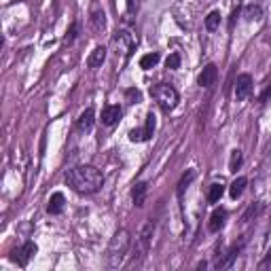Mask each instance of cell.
Returning <instances> with one entry per match:
<instances>
[{
    "label": "cell",
    "mask_w": 271,
    "mask_h": 271,
    "mask_svg": "<svg viewBox=\"0 0 271 271\" xmlns=\"http://www.w3.org/2000/svg\"><path fill=\"white\" fill-rule=\"evenodd\" d=\"M66 185L81 195H93L98 193L104 185V176L98 167L93 165H76L66 172Z\"/></svg>",
    "instance_id": "obj_1"
},
{
    "label": "cell",
    "mask_w": 271,
    "mask_h": 271,
    "mask_svg": "<svg viewBox=\"0 0 271 271\" xmlns=\"http://www.w3.org/2000/svg\"><path fill=\"white\" fill-rule=\"evenodd\" d=\"M130 246H132V237H130V231L127 229H119L117 233L113 235V240L108 244V250H106V267L110 269H117L123 265V261L130 252Z\"/></svg>",
    "instance_id": "obj_2"
},
{
    "label": "cell",
    "mask_w": 271,
    "mask_h": 271,
    "mask_svg": "<svg viewBox=\"0 0 271 271\" xmlns=\"http://www.w3.org/2000/svg\"><path fill=\"white\" fill-rule=\"evenodd\" d=\"M153 235H155V222L148 220L142 225V229L138 231L136 235V242H134V254H132V267L140 265L144 257L150 250V244H153Z\"/></svg>",
    "instance_id": "obj_3"
},
{
    "label": "cell",
    "mask_w": 271,
    "mask_h": 271,
    "mask_svg": "<svg viewBox=\"0 0 271 271\" xmlns=\"http://www.w3.org/2000/svg\"><path fill=\"white\" fill-rule=\"evenodd\" d=\"M150 95H153V100L161 106V110H165V113L174 110L178 106V102H180L178 91L174 89L172 85H167V83H159L155 87H150Z\"/></svg>",
    "instance_id": "obj_4"
},
{
    "label": "cell",
    "mask_w": 271,
    "mask_h": 271,
    "mask_svg": "<svg viewBox=\"0 0 271 271\" xmlns=\"http://www.w3.org/2000/svg\"><path fill=\"white\" fill-rule=\"evenodd\" d=\"M113 45L117 47V55H121L123 62H125L134 53L136 45H138V38H136L130 30H119L113 38Z\"/></svg>",
    "instance_id": "obj_5"
},
{
    "label": "cell",
    "mask_w": 271,
    "mask_h": 271,
    "mask_svg": "<svg viewBox=\"0 0 271 271\" xmlns=\"http://www.w3.org/2000/svg\"><path fill=\"white\" fill-rule=\"evenodd\" d=\"M155 123H157L155 121V115L148 113L146 115V125L132 130L130 132V140L132 142H146V140H150V136H153V132H155Z\"/></svg>",
    "instance_id": "obj_6"
},
{
    "label": "cell",
    "mask_w": 271,
    "mask_h": 271,
    "mask_svg": "<svg viewBox=\"0 0 271 271\" xmlns=\"http://www.w3.org/2000/svg\"><path fill=\"white\" fill-rule=\"evenodd\" d=\"M36 250H38V248H36V244H34V242H26L23 246H19L17 250H13V252H11V261H13V263H17L19 267H26L28 263H30V259L36 254Z\"/></svg>",
    "instance_id": "obj_7"
},
{
    "label": "cell",
    "mask_w": 271,
    "mask_h": 271,
    "mask_svg": "<svg viewBox=\"0 0 271 271\" xmlns=\"http://www.w3.org/2000/svg\"><path fill=\"white\" fill-rule=\"evenodd\" d=\"M216 78H218V68H216V64H208V66H203V70L199 72V76H197V85L203 87V89H210V87L216 83Z\"/></svg>",
    "instance_id": "obj_8"
},
{
    "label": "cell",
    "mask_w": 271,
    "mask_h": 271,
    "mask_svg": "<svg viewBox=\"0 0 271 271\" xmlns=\"http://www.w3.org/2000/svg\"><path fill=\"white\" fill-rule=\"evenodd\" d=\"M250 93H252V76L250 74H240L237 76V81H235V98L240 102H244V100L250 98Z\"/></svg>",
    "instance_id": "obj_9"
},
{
    "label": "cell",
    "mask_w": 271,
    "mask_h": 271,
    "mask_svg": "<svg viewBox=\"0 0 271 271\" xmlns=\"http://www.w3.org/2000/svg\"><path fill=\"white\" fill-rule=\"evenodd\" d=\"M242 248H244V240H240V242H235L233 246H231V248L222 254V257L216 261V267L218 269H229L231 265H233V261L237 259V254L242 252Z\"/></svg>",
    "instance_id": "obj_10"
},
{
    "label": "cell",
    "mask_w": 271,
    "mask_h": 271,
    "mask_svg": "<svg viewBox=\"0 0 271 271\" xmlns=\"http://www.w3.org/2000/svg\"><path fill=\"white\" fill-rule=\"evenodd\" d=\"M89 21H91V30L95 32V34H100V32L106 30V13L102 11L100 4H93V6H91Z\"/></svg>",
    "instance_id": "obj_11"
},
{
    "label": "cell",
    "mask_w": 271,
    "mask_h": 271,
    "mask_svg": "<svg viewBox=\"0 0 271 271\" xmlns=\"http://www.w3.org/2000/svg\"><path fill=\"white\" fill-rule=\"evenodd\" d=\"M123 115V110L119 104H108L104 110H102V125H106V127H113L119 123V119H121Z\"/></svg>",
    "instance_id": "obj_12"
},
{
    "label": "cell",
    "mask_w": 271,
    "mask_h": 271,
    "mask_svg": "<svg viewBox=\"0 0 271 271\" xmlns=\"http://www.w3.org/2000/svg\"><path fill=\"white\" fill-rule=\"evenodd\" d=\"M225 220H227V210H214L212 212V216H210V222H208V231L210 233H218V231L225 227Z\"/></svg>",
    "instance_id": "obj_13"
},
{
    "label": "cell",
    "mask_w": 271,
    "mask_h": 271,
    "mask_svg": "<svg viewBox=\"0 0 271 271\" xmlns=\"http://www.w3.org/2000/svg\"><path fill=\"white\" fill-rule=\"evenodd\" d=\"M146 193H148V185H146V182H138V185H134V189H132V199H134V205H136V208H142V205H144Z\"/></svg>",
    "instance_id": "obj_14"
},
{
    "label": "cell",
    "mask_w": 271,
    "mask_h": 271,
    "mask_svg": "<svg viewBox=\"0 0 271 271\" xmlns=\"http://www.w3.org/2000/svg\"><path fill=\"white\" fill-rule=\"evenodd\" d=\"M93 123H95V113H93V108L89 106V108H85L83 113H81V117H78V130L81 132H91L93 130Z\"/></svg>",
    "instance_id": "obj_15"
},
{
    "label": "cell",
    "mask_w": 271,
    "mask_h": 271,
    "mask_svg": "<svg viewBox=\"0 0 271 271\" xmlns=\"http://www.w3.org/2000/svg\"><path fill=\"white\" fill-rule=\"evenodd\" d=\"M106 62V47H95V49L89 53V58H87V66L89 68H100L102 64Z\"/></svg>",
    "instance_id": "obj_16"
},
{
    "label": "cell",
    "mask_w": 271,
    "mask_h": 271,
    "mask_svg": "<svg viewBox=\"0 0 271 271\" xmlns=\"http://www.w3.org/2000/svg\"><path fill=\"white\" fill-rule=\"evenodd\" d=\"M246 185H248V178H246V176L235 178L233 182H231V187H229V195L233 199H240L244 195V191H246Z\"/></svg>",
    "instance_id": "obj_17"
},
{
    "label": "cell",
    "mask_w": 271,
    "mask_h": 271,
    "mask_svg": "<svg viewBox=\"0 0 271 271\" xmlns=\"http://www.w3.org/2000/svg\"><path fill=\"white\" fill-rule=\"evenodd\" d=\"M64 203H66L64 193H53L51 199H49V205H47V212H49V214H62Z\"/></svg>",
    "instance_id": "obj_18"
},
{
    "label": "cell",
    "mask_w": 271,
    "mask_h": 271,
    "mask_svg": "<svg viewBox=\"0 0 271 271\" xmlns=\"http://www.w3.org/2000/svg\"><path fill=\"white\" fill-rule=\"evenodd\" d=\"M159 60H161V58H159V53H146V55H142V58H140V68L142 70H150V68H155L157 66V64H159Z\"/></svg>",
    "instance_id": "obj_19"
},
{
    "label": "cell",
    "mask_w": 271,
    "mask_h": 271,
    "mask_svg": "<svg viewBox=\"0 0 271 271\" xmlns=\"http://www.w3.org/2000/svg\"><path fill=\"white\" fill-rule=\"evenodd\" d=\"M244 17H246V21H259L263 17V9L259 4H248L244 9Z\"/></svg>",
    "instance_id": "obj_20"
},
{
    "label": "cell",
    "mask_w": 271,
    "mask_h": 271,
    "mask_svg": "<svg viewBox=\"0 0 271 271\" xmlns=\"http://www.w3.org/2000/svg\"><path fill=\"white\" fill-rule=\"evenodd\" d=\"M222 193H225V187H222L220 182H214V185H210V191H208V202H210V203L220 202Z\"/></svg>",
    "instance_id": "obj_21"
},
{
    "label": "cell",
    "mask_w": 271,
    "mask_h": 271,
    "mask_svg": "<svg viewBox=\"0 0 271 271\" xmlns=\"http://www.w3.org/2000/svg\"><path fill=\"white\" fill-rule=\"evenodd\" d=\"M220 26V13L218 11H212L208 17H205V30L208 32H216Z\"/></svg>",
    "instance_id": "obj_22"
},
{
    "label": "cell",
    "mask_w": 271,
    "mask_h": 271,
    "mask_svg": "<svg viewBox=\"0 0 271 271\" xmlns=\"http://www.w3.org/2000/svg\"><path fill=\"white\" fill-rule=\"evenodd\" d=\"M195 176H197V172H195V170H189V172L185 174V176L180 178V182H178V195L185 193V189L191 185V182H193V178H195Z\"/></svg>",
    "instance_id": "obj_23"
},
{
    "label": "cell",
    "mask_w": 271,
    "mask_h": 271,
    "mask_svg": "<svg viewBox=\"0 0 271 271\" xmlns=\"http://www.w3.org/2000/svg\"><path fill=\"white\" fill-rule=\"evenodd\" d=\"M242 165V150L235 148L231 150V159H229V172H237V167Z\"/></svg>",
    "instance_id": "obj_24"
},
{
    "label": "cell",
    "mask_w": 271,
    "mask_h": 271,
    "mask_svg": "<svg viewBox=\"0 0 271 271\" xmlns=\"http://www.w3.org/2000/svg\"><path fill=\"white\" fill-rule=\"evenodd\" d=\"M165 68H167V70H178V68H180V55H178V53H170V55H167Z\"/></svg>",
    "instance_id": "obj_25"
},
{
    "label": "cell",
    "mask_w": 271,
    "mask_h": 271,
    "mask_svg": "<svg viewBox=\"0 0 271 271\" xmlns=\"http://www.w3.org/2000/svg\"><path fill=\"white\" fill-rule=\"evenodd\" d=\"M125 100L130 102V104H138V102L142 100V93L138 89H127L125 91Z\"/></svg>",
    "instance_id": "obj_26"
},
{
    "label": "cell",
    "mask_w": 271,
    "mask_h": 271,
    "mask_svg": "<svg viewBox=\"0 0 271 271\" xmlns=\"http://www.w3.org/2000/svg\"><path fill=\"white\" fill-rule=\"evenodd\" d=\"M259 212H261V203H252L250 208L246 210V214H244V216H242V222H248L252 216H257Z\"/></svg>",
    "instance_id": "obj_27"
},
{
    "label": "cell",
    "mask_w": 271,
    "mask_h": 271,
    "mask_svg": "<svg viewBox=\"0 0 271 271\" xmlns=\"http://www.w3.org/2000/svg\"><path fill=\"white\" fill-rule=\"evenodd\" d=\"M76 34H78V23H72L70 30H68V34H66V43H72L76 38Z\"/></svg>",
    "instance_id": "obj_28"
},
{
    "label": "cell",
    "mask_w": 271,
    "mask_h": 271,
    "mask_svg": "<svg viewBox=\"0 0 271 271\" xmlns=\"http://www.w3.org/2000/svg\"><path fill=\"white\" fill-rule=\"evenodd\" d=\"M269 98H271V87H267V89L263 91V95L259 98V102H261V104H265V102H269Z\"/></svg>",
    "instance_id": "obj_29"
}]
</instances>
